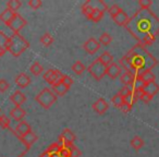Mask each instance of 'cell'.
<instances>
[{
	"label": "cell",
	"mask_w": 159,
	"mask_h": 157,
	"mask_svg": "<svg viewBox=\"0 0 159 157\" xmlns=\"http://www.w3.org/2000/svg\"><path fill=\"white\" fill-rule=\"evenodd\" d=\"M141 80L144 82V84H147V83H152V82H155V74L152 72V70H146L144 71L143 73L141 74Z\"/></svg>",
	"instance_id": "cell-21"
},
{
	"label": "cell",
	"mask_w": 159,
	"mask_h": 157,
	"mask_svg": "<svg viewBox=\"0 0 159 157\" xmlns=\"http://www.w3.org/2000/svg\"><path fill=\"white\" fill-rule=\"evenodd\" d=\"M30 71H31V73L33 75H35V76H38V75L43 73V71H44V68H43V66L39 63V62L35 61L31 66V68H30Z\"/></svg>",
	"instance_id": "cell-27"
},
{
	"label": "cell",
	"mask_w": 159,
	"mask_h": 157,
	"mask_svg": "<svg viewBox=\"0 0 159 157\" xmlns=\"http://www.w3.org/2000/svg\"><path fill=\"white\" fill-rule=\"evenodd\" d=\"M83 48H84V50L86 51L87 53H89V55H94V53H96L98 50H99L100 43L98 42L96 38L91 37L89 39H87L86 42L84 43Z\"/></svg>",
	"instance_id": "cell-9"
},
{
	"label": "cell",
	"mask_w": 159,
	"mask_h": 157,
	"mask_svg": "<svg viewBox=\"0 0 159 157\" xmlns=\"http://www.w3.org/2000/svg\"><path fill=\"white\" fill-rule=\"evenodd\" d=\"M62 73L60 72L59 70H52V69H49L46 72L44 73V80L46 81L47 83L53 86L56 83H58L62 77Z\"/></svg>",
	"instance_id": "cell-7"
},
{
	"label": "cell",
	"mask_w": 159,
	"mask_h": 157,
	"mask_svg": "<svg viewBox=\"0 0 159 157\" xmlns=\"http://www.w3.org/2000/svg\"><path fill=\"white\" fill-rule=\"evenodd\" d=\"M98 42L100 43V45H104V46H108L109 44H110L111 42H112V37H111V35L109 33H102V35H100L99 39H98Z\"/></svg>",
	"instance_id": "cell-31"
},
{
	"label": "cell",
	"mask_w": 159,
	"mask_h": 157,
	"mask_svg": "<svg viewBox=\"0 0 159 157\" xmlns=\"http://www.w3.org/2000/svg\"><path fill=\"white\" fill-rule=\"evenodd\" d=\"M69 90H70V87L66 86V85H64L63 83L60 82V81L58 83H56V84L52 86L53 93H55L57 96H63V95H66V94L69 92Z\"/></svg>",
	"instance_id": "cell-19"
},
{
	"label": "cell",
	"mask_w": 159,
	"mask_h": 157,
	"mask_svg": "<svg viewBox=\"0 0 159 157\" xmlns=\"http://www.w3.org/2000/svg\"><path fill=\"white\" fill-rule=\"evenodd\" d=\"M8 40H9V36L6 35L3 32H0V48L6 49L8 44ZM7 50V49H6Z\"/></svg>",
	"instance_id": "cell-36"
},
{
	"label": "cell",
	"mask_w": 159,
	"mask_h": 157,
	"mask_svg": "<svg viewBox=\"0 0 159 157\" xmlns=\"http://www.w3.org/2000/svg\"><path fill=\"white\" fill-rule=\"evenodd\" d=\"M142 92H144V93L148 94V95L154 97L157 93H159V85L156 83V81H155V82H152V83H147V84H145L143 86Z\"/></svg>",
	"instance_id": "cell-15"
},
{
	"label": "cell",
	"mask_w": 159,
	"mask_h": 157,
	"mask_svg": "<svg viewBox=\"0 0 159 157\" xmlns=\"http://www.w3.org/2000/svg\"><path fill=\"white\" fill-rule=\"evenodd\" d=\"M109 108L108 103L106 102V99L104 98H98L95 103L93 104V110L98 115H104Z\"/></svg>",
	"instance_id": "cell-10"
},
{
	"label": "cell",
	"mask_w": 159,
	"mask_h": 157,
	"mask_svg": "<svg viewBox=\"0 0 159 157\" xmlns=\"http://www.w3.org/2000/svg\"><path fill=\"white\" fill-rule=\"evenodd\" d=\"M60 82L63 83L66 86L70 87L71 85L73 84V79L71 76H69V75L63 74V75H62V77H61V80H60Z\"/></svg>",
	"instance_id": "cell-38"
},
{
	"label": "cell",
	"mask_w": 159,
	"mask_h": 157,
	"mask_svg": "<svg viewBox=\"0 0 159 157\" xmlns=\"http://www.w3.org/2000/svg\"><path fill=\"white\" fill-rule=\"evenodd\" d=\"M29 42L25 38H23L20 34H13L12 36H9L6 49L7 51L11 53L14 57H19L29 48Z\"/></svg>",
	"instance_id": "cell-3"
},
{
	"label": "cell",
	"mask_w": 159,
	"mask_h": 157,
	"mask_svg": "<svg viewBox=\"0 0 159 157\" xmlns=\"http://www.w3.org/2000/svg\"><path fill=\"white\" fill-rule=\"evenodd\" d=\"M111 103H112V105L116 107V108H119L120 109V107H121L122 105L124 104V98L122 97V96L120 95L119 93H118V94H116V95L113 96L112 98H111Z\"/></svg>",
	"instance_id": "cell-32"
},
{
	"label": "cell",
	"mask_w": 159,
	"mask_h": 157,
	"mask_svg": "<svg viewBox=\"0 0 159 157\" xmlns=\"http://www.w3.org/2000/svg\"><path fill=\"white\" fill-rule=\"evenodd\" d=\"M20 140L22 141V143L24 144L26 147H31V146L33 145L36 141H37V135H36L33 131H31V132L27 133L26 135L20 137Z\"/></svg>",
	"instance_id": "cell-18"
},
{
	"label": "cell",
	"mask_w": 159,
	"mask_h": 157,
	"mask_svg": "<svg viewBox=\"0 0 159 157\" xmlns=\"http://www.w3.org/2000/svg\"><path fill=\"white\" fill-rule=\"evenodd\" d=\"M89 73L97 81H100L105 75H107V67L99 60V58L95 59V61L92 62L91 66L87 68Z\"/></svg>",
	"instance_id": "cell-5"
},
{
	"label": "cell",
	"mask_w": 159,
	"mask_h": 157,
	"mask_svg": "<svg viewBox=\"0 0 159 157\" xmlns=\"http://www.w3.org/2000/svg\"><path fill=\"white\" fill-rule=\"evenodd\" d=\"M52 43H53V37L49 33H45L44 35L40 37V44H42L43 46L48 47V46H50Z\"/></svg>",
	"instance_id": "cell-30"
},
{
	"label": "cell",
	"mask_w": 159,
	"mask_h": 157,
	"mask_svg": "<svg viewBox=\"0 0 159 157\" xmlns=\"http://www.w3.org/2000/svg\"><path fill=\"white\" fill-rule=\"evenodd\" d=\"M60 157H72V152L69 146H62L61 150H60Z\"/></svg>",
	"instance_id": "cell-37"
},
{
	"label": "cell",
	"mask_w": 159,
	"mask_h": 157,
	"mask_svg": "<svg viewBox=\"0 0 159 157\" xmlns=\"http://www.w3.org/2000/svg\"><path fill=\"white\" fill-rule=\"evenodd\" d=\"M135 80V75L133 72H129V71H125V72L123 73V74H121V76H120V81H121V83L124 85V86H130L133 84V82H134Z\"/></svg>",
	"instance_id": "cell-17"
},
{
	"label": "cell",
	"mask_w": 159,
	"mask_h": 157,
	"mask_svg": "<svg viewBox=\"0 0 159 157\" xmlns=\"http://www.w3.org/2000/svg\"><path fill=\"white\" fill-rule=\"evenodd\" d=\"M130 144H131V146H132V148H134L135 150H139L144 146L145 142H144V140L142 139L141 136L136 135V136H134L132 140H131Z\"/></svg>",
	"instance_id": "cell-24"
},
{
	"label": "cell",
	"mask_w": 159,
	"mask_h": 157,
	"mask_svg": "<svg viewBox=\"0 0 159 157\" xmlns=\"http://www.w3.org/2000/svg\"><path fill=\"white\" fill-rule=\"evenodd\" d=\"M71 70H72L76 75H81L85 71V66L81 61H76V62H74V63H73Z\"/></svg>",
	"instance_id": "cell-28"
},
{
	"label": "cell",
	"mask_w": 159,
	"mask_h": 157,
	"mask_svg": "<svg viewBox=\"0 0 159 157\" xmlns=\"http://www.w3.org/2000/svg\"><path fill=\"white\" fill-rule=\"evenodd\" d=\"M112 20L115 21V22L117 23L118 25H120V26H124V27H125V25L128 24L130 18H129L128 14H126L125 12L122 10V11L120 12L119 14H117V16H116L115 18L112 19Z\"/></svg>",
	"instance_id": "cell-20"
},
{
	"label": "cell",
	"mask_w": 159,
	"mask_h": 157,
	"mask_svg": "<svg viewBox=\"0 0 159 157\" xmlns=\"http://www.w3.org/2000/svg\"><path fill=\"white\" fill-rule=\"evenodd\" d=\"M121 11H122V9L118 5H112L111 7L108 8V12H109V14H110V16L112 19L115 18L117 14H119Z\"/></svg>",
	"instance_id": "cell-35"
},
{
	"label": "cell",
	"mask_w": 159,
	"mask_h": 157,
	"mask_svg": "<svg viewBox=\"0 0 159 157\" xmlns=\"http://www.w3.org/2000/svg\"><path fill=\"white\" fill-rule=\"evenodd\" d=\"M14 12H12L11 10L9 9H5V11H2L1 13H0V21H2L5 24H9L10 21L13 19L14 16Z\"/></svg>",
	"instance_id": "cell-23"
},
{
	"label": "cell",
	"mask_w": 159,
	"mask_h": 157,
	"mask_svg": "<svg viewBox=\"0 0 159 157\" xmlns=\"http://www.w3.org/2000/svg\"><path fill=\"white\" fill-rule=\"evenodd\" d=\"M104 14H105V11L100 10L99 8L97 7H94V10L92 12V14L89 16V20H92L93 22H99L102 18H104Z\"/></svg>",
	"instance_id": "cell-22"
},
{
	"label": "cell",
	"mask_w": 159,
	"mask_h": 157,
	"mask_svg": "<svg viewBox=\"0 0 159 157\" xmlns=\"http://www.w3.org/2000/svg\"><path fill=\"white\" fill-rule=\"evenodd\" d=\"M119 94L123 98H125L126 96H129L130 94H132V89H131L130 86H123V87H121V90L119 91Z\"/></svg>",
	"instance_id": "cell-39"
},
{
	"label": "cell",
	"mask_w": 159,
	"mask_h": 157,
	"mask_svg": "<svg viewBox=\"0 0 159 157\" xmlns=\"http://www.w3.org/2000/svg\"><path fill=\"white\" fill-rule=\"evenodd\" d=\"M29 6L34 10H37L39 9L40 7L43 6V2L40 0H30L29 1Z\"/></svg>",
	"instance_id": "cell-40"
},
{
	"label": "cell",
	"mask_w": 159,
	"mask_h": 157,
	"mask_svg": "<svg viewBox=\"0 0 159 157\" xmlns=\"http://www.w3.org/2000/svg\"><path fill=\"white\" fill-rule=\"evenodd\" d=\"M93 10H94V6H93V3H92V1H87V2H85L84 5L82 6V12L87 19L89 18V16L92 14Z\"/></svg>",
	"instance_id": "cell-29"
},
{
	"label": "cell",
	"mask_w": 159,
	"mask_h": 157,
	"mask_svg": "<svg viewBox=\"0 0 159 157\" xmlns=\"http://www.w3.org/2000/svg\"><path fill=\"white\" fill-rule=\"evenodd\" d=\"M9 90V83L5 79H0V93H6Z\"/></svg>",
	"instance_id": "cell-42"
},
{
	"label": "cell",
	"mask_w": 159,
	"mask_h": 157,
	"mask_svg": "<svg viewBox=\"0 0 159 157\" xmlns=\"http://www.w3.org/2000/svg\"><path fill=\"white\" fill-rule=\"evenodd\" d=\"M31 131H32L31 130V126H30L26 121L19 122L18 126H16V132L18 133L19 137L24 136V135H26L27 133H30Z\"/></svg>",
	"instance_id": "cell-16"
},
{
	"label": "cell",
	"mask_w": 159,
	"mask_h": 157,
	"mask_svg": "<svg viewBox=\"0 0 159 157\" xmlns=\"http://www.w3.org/2000/svg\"><path fill=\"white\" fill-rule=\"evenodd\" d=\"M21 6H22V2H21L20 0H9L7 2V9L11 10L12 12L16 13L18 10L21 8Z\"/></svg>",
	"instance_id": "cell-26"
},
{
	"label": "cell",
	"mask_w": 159,
	"mask_h": 157,
	"mask_svg": "<svg viewBox=\"0 0 159 157\" xmlns=\"http://www.w3.org/2000/svg\"><path fill=\"white\" fill-rule=\"evenodd\" d=\"M16 84L21 89H25L31 84V77L26 74V73H20L18 76L16 77Z\"/></svg>",
	"instance_id": "cell-12"
},
{
	"label": "cell",
	"mask_w": 159,
	"mask_h": 157,
	"mask_svg": "<svg viewBox=\"0 0 159 157\" xmlns=\"http://www.w3.org/2000/svg\"><path fill=\"white\" fill-rule=\"evenodd\" d=\"M98 58H99V60L106 67H108V66H110L111 63H113V57H112V55H111L110 53H108V51H104V53H102V55H100Z\"/></svg>",
	"instance_id": "cell-25"
},
{
	"label": "cell",
	"mask_w": 159,
	"mask_h": 157,
	"mask_svg": "<svg viewBox=\"0 0 159 157\" xmlns=\"http://www.w3.org/2000/svg\"><path fill=\"white\" fill-rule=\"evenodd\" d=\"M57 97L58 96L53 93L52 90H50L49 87L44 89L42 92L36 95L35 100L45 109H49L56 102H57Z\"/></svg>",
	"instance_id": "cell-4"
},
{
	"label": "cell",
	"mask_w": 159,
	"mask_h": 157,
	"mask_svg": "<svg viewBox=\"0 0 159 157\" xmlns=\"http://www.w3.org/2000/svg\"><path fill=\"white\" fill-rule=\"evenodd\" d=\"M120 110H121L122 113H130V111L132 110V105H130V104H128V103L124 102V104L120 107Z\"/></svg>",
	"instance_id": "cell-45"
},
{
	"label": "cell",
	"mask_w": 159,
	"mask_h": 157,
	"mask_svg": "<svg viewBox=\"0 0 159 157\" xmlns=\"http://www.w3.org/2000/svg\"><path fill=\"white\" fill-rule=\"evenodd\" d=\"M124 57L131 62L133 73L135 71H144L152 70L154 67L157 66V59L148 53L145 46L141 44H136L134 47L130 49L128 53L124 55Z\"/></svg>",
	"instance_id": "cell-2"
},
{
	"label": "cell",
	"mask_w": 159,
	"mask_h": 157,
	"mask_svg": "<svg viewBox=\"0 0 159 157\" xmlns=\"http://www.w3.org/2000/svg\"><path fill=\"white\" fill-rule=\"evenodd\" d=\"M139 5L141 9H149L152 6V0H139Z\"/></svg>",
	"instance_id": "cell-41"
},
{
	"label": "cell",
	"mask_w": 159,
	"mask_h": 157,
	"mask_svg": "<svg viewBox=\"0 0 159 157\" xmlns=\"http://www.w3.org/2000/svg\"><path fill=\"white\" fill-rule=\"evenodd\" d=\"M62 148V145L60 143H52L51 145L48 146V148H47V152L49 153V154H52V153H60V150H61Z\"/></svg>",
	"instance_id": "cell-33"
},
{
	"label": "cell",
	"mask_w": 159,
	"mask_h": 157,
	"mask_svg": "<svg viewBox=\"0 0 159 157\" xmlns=\"http://www.w3.org/2000/svg\"><path fill=\"white\" fill-rule=\"evenodd\" d=\"M126 30L135 39L142 44L147 36L157 37L159 34V18L150 9H139L132 18H130Z\"/></svg>",
	"instance_id": "cell-1"
},
{
	"label": "cell",
	"mask_w": 159,
	"mask_h": 157,
	"mask_svg": "<svg viewBox=\"0 0 159 157\" xmlns=\"http://www.w3.org/2000/svg\"><path fill=\"white\" fill-rule=\"evenodd\" d=\"M50 157H60V154L59 153H52V154H50Z\"/></svg>",
	"instance_id": "cell-47"
},
{
	"label": "cell",
	"mask_w": 159,
	"mask_h": 157,
	"mask_svg": "<svg viewBox=\"0 0 159 157\" xmlns=\"http://www.w3.org/2000/svg\"><path fill=\"white\" fill-rule=\"evenodd\" d=\"M68 146L71 148V152H72V157H80V156H81V154H82V153H81V150H80L76 146H74L73 144L68 145Z\"/></svg>",
	"instance_id": "cell-43"
},
{
	"label": "cell",
	"mask_w": 159,
	"mask_h": 157,
	"mask_svg": "<svg viewBox=\"0 0 159 157\" xmlns=\"http://www.w3.org/2000/svg\"><path fill=\"white\" fill-rule=\"evenodd\" d=\"M39 157H50V154H49L47 150H45L44 153H42V154L39 155Z\"/></svg>",
	"instance_id": "cell-46"
},
{
	"label": "cell",
	"mask_w": 159,
	"mask_h": 157,
	"mask_svg": "<svg viewBox=\"0 0 159 157\" xmlns=\"http://www.w3.org/2000/svg\"><path fill=\"white\" fill-rule=\"evenodd\" d=\"M76 136L73 133V131H71L70 129H66V130L62 131V133L59 135V143L62 146H68L73 144V142L75 141Z\"/></svg>",
	"instance_id": "cell-8"
},
{
	"label": "cell",
	"mask_w": 159,
	"mask_h": 157,
	"mask_svg": "<svg viewBox=\"0 0 159 157\" xmlns=\"http://www.w3.org/2000/svg\"><path fill=\"white\" fill-rule=\"evenodd\" d=\"M26 113H25L24 109H22L21 107H14L13 109L10 110V117L16 122L23 121V118L25 117Z\"/></svg>",
	"instance_id": "cell-14"
},
{
	"label": "cell",
	"mask_w": 159,
	"mask_h": 157,
	"mask_svg": "<svg viewBox=\"0 0 159 157\" xmlns=\"http://www.w3.org/2000/svg\"><path fill=\"white\" fill-rule=\"evenodd\" d=\"M26 24H27L26 20H25L21 14L16 13L13 16V19H12V20L10 21L9 24H8V26L14 32V34H19L23 27L26 26Z\"/></svg>",
	"instance_id": "cell-6"
},
{
	"label": "cell",
	"mask_w": 159,
	"mask_h": 157,
	"mask_svg": "<svg viewBox=\"0 0 159 157\" xmlns=\"http://www.w3.org/2000/svg\"><path fill=\"white\" fill-rule=\"evenodd\" d=\"M152 96L148 95V94L144 93V92L141 94V97H139V100H142V102L145 103V104H148V103H150V102H152Z\"/></svg>",
	"instance_id": "cell-44"
},
{
	"label": "cell",
	"mask_w": 159,
	"mask_h": 157,
	"mask_svg": "<svg viewBox=\"0 0 159 157\" xmlns=\"http://www.w3.org/2000/svg\"><path fill=\"white\" fill-rule=\"evenodd\" d=\"M10 100L16 105V107H21V105L24 104L25 100H26V96L21 91H16L10 96Z\"/></svg>",
	"instance_id": "cell-13"
},
{
	"label": "cell",
	"mask_w": 159,
	"mask_h": 157,
	"mask_svg": "<svg viewBox=\"0 0 159 157\" xmlns=\"http://www.w3.org/2000/svg\"><path fill=\"white\" fill-rule=\"evenodd\" d=\"M121 72H122V68L120 67V64L116 63V62H113L110 66L107 67V75L110 79H112V80L121 76Z\"/></svg>",
	"instance_id": "cell-11"
},
{
	"label": "cell",
	"mask_w": 159,
	"mask_h": 157,
	"mask_svg": "<svg viewBox=\"0 0 159 157\" xmlns=\"http://www.w3.org/2000/svg\"><path fill=\"white\" fill-rule=\"evenodd\" d=\"M10 118H8L6 115H3V113H1L0 115V127L2 129H7L10 127Z\"/></svg>",
	"instance_id": "cell-34"
}]
</instances>
